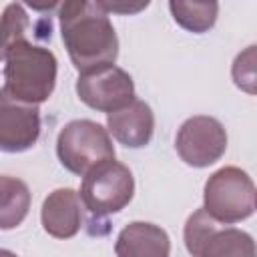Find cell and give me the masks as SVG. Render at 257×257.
<instances>
[{
  "instance_id": "cell-4",
  "label": "cell",
  "mask_w": 257,
  "mask_h": 257,
  "mask_svg": "<svg viewBox=\"0 0 257 257\" xmlns=\"http://www.w3.org/2000/svg\"><path fill=\"white\" fill-rule=\"evenodd\" d=\"M56 155L66 171L84 177L96 165L114 159V145L104 126L94 120L78 118L60 128L56 139Z\"/></svg>"
},
{
  "instance_id": "cell-3",
  "label": "cell",
  "mask_w": 257,
  "mask_h": 257,
  "mask_svg": "<svg viewBox=\"0 0 257 257\" xmlns=\"http://www.w3.org/2000/svg\"><path fill=\"white\" fill-rule=\"evenodd\" d=\"M203 209L215 221L233 225L255 213L253 179L239 167H223L215 171L203 189Z\"/></svg>"
},
{
  "instance_id": "cell-10",
  "label": "cell",
  "mask_w": 257,
  "mask_h": 257,
  "mask_svg": "<svg viewBox=\"0 0 257 257\" xmlns=\"http://www.w3.org/2000/svg\"><path fill=\"white\" fill-rule=\"evenodd\" d=\"M82 201L74 189H54L40 209L44 231L56 239L74 237L82 227Z\"/></svg>"
},
{
  "instance_id": "cell-9",
  "label": "cell",
  "mask_w": 257,
  "mask_h": 257,
  "mask_svg": "<svg viewBox=\"0 0 257 257\" xmlns=\"http://www.w3.org/2000/svg\"><path fill=\"white\" fill-rule=\"evenodd\" d=\"M40 139V108L10 96L0 88V151L24 153Z\"/></svg>"
},
{
  "instance_id": "cell-14",
  "label": "cell",
  "mask_w": 257,
  "mask_h": 257,
  "mask_svg": "<svg viewBox=\"0 0 257 257\" xmlns=\"http://www.w3.org/2000/svg\"><path fill=\"white\" fill-rule=\"evenodd\" d=\"M169 10L173 14V20L195 34H203L211 30L217 22L219 4L217 2H183V0H171Z\"/></svg>"
},
{
  "instance_id": "cell-2",
  "label": "cell",
  "mask_w": 257,
  "mask_h": 257,
  "mask_svg": "<svg viewBox=\"0 0 257 257\" xmlns=\"http://www.w3.org/2000/svg\"><path fill=\"white\" fill-rule=\"evenodd\" d=\"M58 62L52 50L32 44L28 38L16 42L4 56V90L16 100L42 104L56 86Z\"/></svg>"
},
{
  "instance_id": "cell-13",
  "label": "cell",
  "mask_w": 257,
  "mask_h": 257,
  "mask_svg": "<svg viewBox=\"0 0 257 257\" xmlns=\"http://www.w3.org/2000/svg\"><path fill=\"white\" fill-rule=\"evenodd\" d=\"M30 189L24 181L0 175V231L18 227L30 209Z\"/></svg>"
},
{
  "instance_id": "cell-15",
  "label": "cell",
  "mask_w": 257,
  "mask_h": 257,
  "mask_svg": "<svg viewBox=\"0 0 257 257\" xmlns=\"http://www.w3.org/2000/svg\"><path fill=\"white\" fill-rule=\"evenodd\" d=\"M30 28V18L22 4L12 2L4 8L0 16V60H4L6 52L20 40H26V32Z\"/></svg>"
},
{
  "instance_id": "cell-18",
  "label": "cell",
  "mask_w": 257,
  "mask_h": 257,
  "mask_svg": "<svg viewBox=\"0 0 257 257\" xmlns=\"http://www.w3.org/2000/svg\"><path fill=\"white\" fill-rule=\"evenodd\" d=\"M0 257H18V255L12 253V251H8V249H0Z\"/></svg>"
},
{
  "instance_id": "cell-16",
  "label": "cell",
  "mask_w": 257,
  "mask_h": 257,
  "mask_svg": "<svg viewBox=\"0 0 257 257\" xmlns=\"http://www.w3.org/2000/svg\"><path fill=\"white\" fill-rule=\"evenodd\" d=\"M233 80L235 84L253 94L255 92V46H249L245 52H241L233 62Z\"/></svg>"
},
{
  "instance_id": "cell-7",
  "label": "cell",
  "mask_w": 257,
  "mask_h": 257,
  "mask_svg": "<svg viewBox=\"0 0 257 257\" xmlns=\"http://www.w3.org/2000/svg\"><path fill=\"white\" fill-rule=\"evenodd\" d=\"M175 149L185 165L205 169L225 155L227 131L213 116H191L177 131Z\"/></svg>"
},
{
  "instance_id": "cell-5",
  "label": "cell",
  "mask_w": 257,
  "mask_h": 257,
  "mask_svg": "<svg viewBox=\"0 0 257 257\" xmlns=\"http://www.w3.org/2000/svg\"><path fill=\"white\" fill-rule=\"evenodd\" d=\"M191 257H255V241L249 233L219 223L205 209H197L183 229Z\"/></svg>"
},
{
  "instance_id": "cell-6",
  "label": "cell",
  "mask_w": 257,
  "mask_h": 257,
  "mask_svg": "<svg viewBox=\"0 0 257 257\" xmlns=\"http://www.w3.org/2000/svg\"><path fill=\"white\" fill-rule=\"evenodd\" d=\"M135 195V179L126 165L110 159L94 169H90L82 177L80 185V201L82 207L88 209L96 217H106L122 211Z\"/></svg>"
},
{
  "instance_id": "cell-8",
  "label": "cell",
  "mask_w": 257,
  "mask_h": 257,
  "mask_svg": "<svg viewBox=\"0 0 257 257\" xmlns=\"http://www.w3.org/2000/svg\"><path fill=\"white\" fill-rule=\"evenodd\" d=\"M76 94L86 106L110 114L135 100V82L126 70L110 64L78 74Z\"/></svg>"
},
{
  "instance_id": "cell-1",
  "label": "cell",
  "mask_w": 257,
  "mask_h": 257,
  "mask_svg": "<svg viewBox=\"0 0 257 257\" xmlns=\"http://www.w3.org/2000/svg\"><path fill=\"white\" fill-rule=\"evenodd\" d=\"M58 18L64 48L80 74L116 62L118 36L98 2L66 0L58 8Z\"/></svg>"
},
{
  "instance_id": "cell-17",
  "label": "cell",
  "mask_w": 257,
  "mask_h": 257,
  "mask_svg": "<svg viewBox=\"0 0 257 257\" xmlns=\"http://www.w3.org/2000/svg\"><path fill=\"white\" fill-rule=\"evenodd\" d=\"M100 4V8L110 14H137L141 10H145L149 6V2H122V0H96Z\"/></svg>"
},
{
  "instance_id": "cell-12",
  "label": "cell",
  "mask_w": 257,
  "mask_h": 257,
  "mask_svg": "<svg viewBox=\"0 0 257 257\" xmlns=\"http://www.w3.org/2000/svg\"><path fill=\"white\" fill-rule=\"evenodd\" d=\"M114 253L116 257H171V239L155 223L133 221L118 233Z\"/></svg>"
},
{
  "instance_id": "cell-11",
  "label": "cell",
  "mask_w": 257,
  "mask_h": 257,
  "mask_svg": "<svg viewBox=\"0 0 257 257\" xmlns=\"http://www.w3.org/2000/svg\"><path fill=\"white\" fill-rule=\"evenodd\" d=\"M106 131L120 145L128 149H141L151 143L155 133L153 108L145 100L135 98L120 110L106 114Z\"/></svg>"
}]
</instances>
